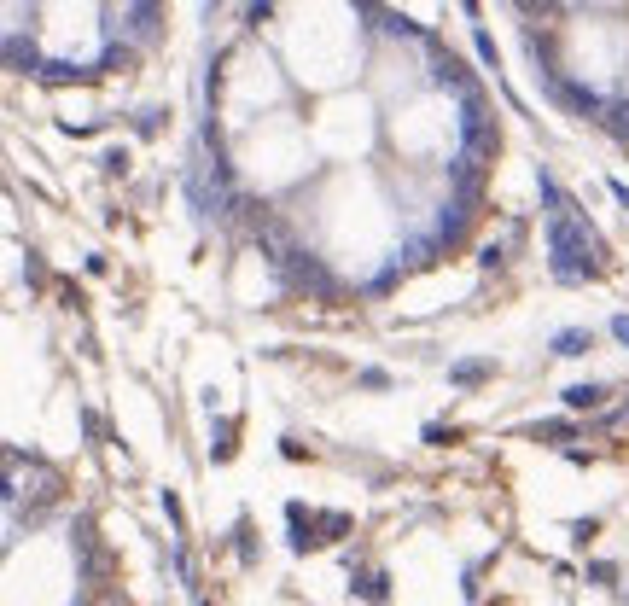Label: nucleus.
I'll return each mask as SVG.
<instances>
[{
	"instance_id": "nucleus-4",
	"label": "nucleus",
	"mask_w": 629,
	"mask_h": 606,
	"mask_svg": "<svg viewBox=\"0 0 629 606\" xmlns=\"http://www.w3.org/2000/svg\"><path fill=\"white\" fill-rule=\"evenodd\" d=\"M583 350H589V333H577V327L554 338V356H583Z\"/></svg>"
},
{
	"instance_id": "nucleus-6",
	"label": "nucleus",
	"mask_w": 629,
	"mask_h": 606,
	"mask_svg": "<svg viewBox=\"0 0 629 606\" xmlns=\"http://www.w3.org/2000/svg\"><path fill=\"white\" fill-rule=\"evenodd\" d=\"M455 379H461V385H472V379H484V362H461V368H455Z\"/></svg>"
},
{
	"instance_id": "nucleus-5",
	"label": "nucleus",
	"mask_w": 629,
	"mask_h": 606,
	"mask_svg": "<svg viewBox=\"0 0 629 606\" xmlns=\"http://www.w3.org/2000/svg\"><path fill=\"white\" fill-rule=\"evenodd\" d=\"M606 129H612V135H624V140H629V100L606 105Z\"/></svg>"
},
{
	"instance_id": "nucleus-1",
	"label": "nucleus",
	"mask_w": 629,
	"mask_h": 606,
	"mask_svg": "<svg viewBox=\"0 0 629 606\" xmlns=\"http://www.w3.org/2000/svg\"><path fill=\"white\" fill-rule=\"evenodd\" d=\"M542 199L554 204V216H548V251H554V274H560V280H583V274H595V234L577 222L571 199H565L548 175H542Z\"/></svg>"
},
{
	"instance_id": "nucleus-2",
	"label": "nucleus",
	"mask_w": 629,
	"mask_h": 606,
	"mask_svg": "<svg viewBox=\"0 0 629 606\" xmlns=\"http://www.w3.org/2000/svg\"><path fill=\"white\" fill-rule=\"evenodd\" d=\"M565 403H571V408H600V403H606V385H571Z\"/></svg>"
},
{
	"instance_id": "nucleus-7",
	"label": "nucleus",
	"mask_w": 629,
	"mask_h": 606,
	"mask_svg": "<svg viewBox=\"0 0 629 606\" xmlns=\"http://www.w3.org/2000/svg\"><path fill=\"white\" fill-rule=\"evenodd\" d=\"M612 333H618V338L629 344V315H618V321H612Z\"/></svg>"
},
{
	"instance_id": "nucleus-3",
	"label": "nucleus",
	"mask_w": 629,
	"mask_h": 606,
	"mask_svg": "<svg viewBox=\"0 0 629 606\" xmlns=\"http://www.w3.org/2000/svg\"><path fill=\"white\" fill-rule=\"evenodd\" d=\"M123 18H129V30L140 35V41H146V35L158 30V24H152V18H158V12H152V6H129V12H123Z\"/></svg>"
}]
</instances>
